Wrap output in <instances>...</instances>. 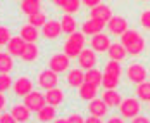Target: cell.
I'll use <instances>...</instances> for the list:
<instances>
[{
    "label": "cell",
    "instance_id": "1",
    "mask_svg": "<svg viewBox=\"0 0 150 123\" xmlns=\"http://www.w3.org/2000/svg\"><path fill=\"white\" fill-rule=\"evenodd\" d=\"M48 68H50L52 71H55L57 75H59V73H66V71H69V68H71V57L66 56L64 52L52 54L50 59H48Z\"/></svg>",
    "mask_w": 150,
    "mask_h": 123
},
{
    "label": "cell",
    "instance_id": "2",
    "mask_svg": "<svg viewBox=\"0 0 150 123\" xmlns=\"http://www.w3.org/2000/svg\"><path fill=\"white\" fill-rule=\"evenodd\" d=\"M57 83H59V75L55 71H52L50 68L48 69H42L38 73V77H36V85L42 90H45V92L54 89V87H57Z\"/></svg>",
    "mask_w": 150,
    "mask_h": 123
},
{
    "label": "cell",
    "instance_id": "3",
    "mask_svg": "<svg viewBox=\"0 0 150 123\" xmlns=\"http://www.w3.org/2000/svg\"><path fill=\"white\" fill-rule=\"evenodd\" d=\"M119 111L122 118H135L140 114L142 111V106H140V99L136 97H126L122 99L119 104Z\"/></svg>",
    "mask_w": 150,
    "mask_h": 123
},
{
    "label": "cell",
    "instance_id": "4",
    "mask_svg": "<svg viewBox=\"0 0 150 123\" xmlns=\"http://www.w3.org/2000/svg\"><path fill=\"white\" fill-rule=\"evenodd\" d=\"M147 68L143 66V64H140V62H133V64H129L128 68H126V78L129 80V82H133V83H142V82H145L147 80Z\"/></svg>",
    "mask_w": 150,
    "mask_h": 123
},
{
    "label": "cell",
    "instance_id": "5",
    "mask_svg": "<svg viewBox=\"0 0 150 123\" xmlns=\"http://www.w3.org/2000/svg\"><path fill=\"white\" fill-rule=\"evenodd\" d=\"M23 99H24V104H26V106H28L33 113L40 111V109L47 104L45 94H42L40 90H31V92L28 94V95H24Z\"/></svg>",
    "mask_w": 150,
    "mask_h": 123
},
{
    "label": "cell",
    "instance_id": "6",
    "mask_svg": "<svg viewBox=\"0 0 150 123\" xmlns=\"http://www.w3.org/2000/svg\"><path fill=\"white\" fill-rule=\"evenodd\" d=\"M12 90L17 97H24L33 90V80L30 77H17L12 83Z\"/></svg>",
    "mask_w": 150,
    "mask_h": 123
},
{
    "label": "cell",
    "instance_id": "7",
    "mask_svg": "<svg viewBox=\"0 0 150 123\" xmlns=\"http://www.w3.org/2000/svg\"><path fill=\"white\" fill-rule=\"evenodd\" d=\"M78 64H79L81 69H86V71L91 69V68H95V64H97V52L93 49H83L79 52V56H78Z\"/></svg>",
    "mask_w": 150,
    "mask_h": 123
},
{
    "label": "cell",
    "instance_id": "8",
    "mask_svg": "<svg viewBox=\"0 0 150 123\" xmlns=\"http://www.w3.org/2000/svg\"><path fill=\"white\" fill-rule=\"evenodd\" d=\"M60 33H64L62 26H60V21H55V19H48L42 28V35L47 40H57L60 36Z\"/></svg>",
    "mask_w": 150,
    "mask_h": 123
},
{
    "label": "cell",
    "instance_id": "9",
    "mask_svg": "<svg viewBox=\"0 0 150 123\" xmlns=\"http://www.w3.org/2000/svg\"><path fill=\"white\" fill-rule=\"evenodd\" d=\"M90 17L100 21V23H104V24H107V23L112 19V9H110L109 5H105V4H98L97 7L91 9Z\"/></svg>",
    "mask_w": 150,
    "mask_h": 123
},
{
    "label": "cell",
    "instance_id": "10",
    "mask_svg": "<svg viewBox=\"0 0 150 123\" xmlns=\"http://www.w3.org/2000/svg\"><path fill=\"white\" fill-rule=\"evenodd\" d=\"M109 47H110V38H109V35H105V33H97V35L91 36L90 49H93L95 52H107Z\"/></svg>",
    "mask_w": 150,
    "mask_h": 123
},
{
    "label": "cell",
    "instance_id": "11",
    "mask_svg": "<svg viewBox=\"0 0 150 123\" xmlns=\"http://www.w3.org/2000/svg\"><path fill=\"white\" fill-rule=\"evenodd\" d=\"M107 28H109V33L114 35V36H121L124 31H128V21L121 16H112V19L107 23Z\"/></svg>",
    "mask_w": 150,
    "mask_h": 123
},
{
    "label": "cell",
    "instance_id": "12",
    "mask_svg": "<svg viewBox=\"0 0 150 123\" xmlns=\"http://www.w3.org/2000/svg\"><path fill=\"white\" fill-rule=\"evenodd\" d=\"M88 113L90 116H97V118H104L105 114L109 113V106L105 104L102 99H91L88 102Z\"/></svg>",
    "mask_w": 150,
    "mask_h": 123
},
{
    "label": "cell",
    "instance_id": "13",
    "mask_svg": "<svg viewBox=\"0 0 150 123\" xmlns=\"http://www.w3.org/2000/svg\"><path fill=\"white\" fill-rule=\"evenodd\" d=\"M9 113H11L16 120H17V123L30 122V118H31V109L28 108L24 102H23V104H12Z\"/></svg>",
    "mask_w": 150,
    "mask_h": 123
},
{
    "label": "cell",
    "instance_id": "14",
    "mask_svg": "<svg viewBox=\"0 0 150 123\" xmlns=\"http://www.w3.org/2000/svg\"><path fill=\"white\" fill-rule=\"evenodd\" d=\"M7 52L12 56V57H21L23 56V50H24V47H26V42L19 36V35H16L12 36L11 40H9V44H7Z\"/></svg>",
    "mask_w": 150,
    "mask_h": 123
},
{
    "label": "cell",
    "instance_id": "15",
    "mask_svg": "<svg viewBox=\"0 0 150 123\" xmlns=\"http://www.w3.org/2000/svg\"><path fill=\"white\" fill-rule=\"evenodd\" d=\"M40 28H35L33 24L30 23H26V24H23L21 26V30H19V36L24 40V42H38V38H40Z\"/></svg>",
    "mask_w": 150,
    "mask_h": 123
},
{
    "label": "cell",
    "instance_id": "16",
    "mask_svg": "<svg viewBox=\"0 0 150 123\" xmlns=\"http://www.w3.org/2000/svg\"><path fill=\"white\" fill-rule=\"evenodd\" d=\"M38 57H40V47L36 45L35 42H26V47L23 50L21 59L24 62H35V61H38Z\"/></svg>",
    "mask_w": 150,
    "mask_h": 123
},
{
    "label": "cell",
    "instance_id": "17",
    "mask_svg": "<svg viewBox=\"0 0 150 123\" xmlns=\"http://www.w3.org/2000/svg\"><path fill=\"white\" fill-rule=\"evenodd\" d=\"M45 101H47V104H50V106H55V108L60 106V104L64 102V90L59 89V87H54V89L47 90Z\"/></svg>",
    "mask_w": 150,
    "mask_h": 123
},
{
    "label": "cell",
    "instance_id": "18",
    "mask_svg": "<svg viewBox=\"0 0 150 123\" xmlns=\"http://www.w3.org/2000/svg\"><path fill=\"white\" fill-rule=\"evenodd\" d=\"M66 82L71 89H79L81 83H85V73L81 69H69L67 71V77H66Z\"/></svg>",
    "mask_w": 150,
    "mask_h": 123
},
{
    "label": "cell",
    "instance_id": "19",
    "mask_svg": "<svg viewBox=\"0 0 150 123\" xmlns=\"http://www.w3.org/2000/svg\"><path fill=\"white\" fill-rule=\"evenodd\" d=\"M107 24H104V23H100V21H97V19H88V21H85L83 23V26H81V31L85 33V35H90V36H93V35H97V33H102V30H104Z\"/></svg>",
    "mask_w": 150,
    "mask_h": 123
},
{
    "label": "cell",
    "instance_id": "20",
    "mask_svg": "<svg viewBox=\"0 0 150 123\" xmlns=\"http://www.w3.org/2000/svg\"><path fill=\"white\" fill-rule=\"evenodd\" d=\"M55 116H57L55 106H50V104H45L40 111H36V118H38V122H42V123L54 122V120H55Z\"/></svg>",
    "mask_w": 150,
    "mask_h": 123
},
{
    "label": "cell",
    "instance_id": "21",
    "mask_svg": "<svg viewBox=\"0 0 150 123\" xmlns=\"http://www.w3.org/2000/svg\"><path fill=\"white\" fill-rule=\"evenodd\" d=\"M107 54H109V57H110L112 61H119L121 62L126 56H128V50H126V47L122 45V44H110Z\"/></svg>",
    "mask_w": 150,
    "mask_h": 123
},
{
    "label": "cell",
    "instance_id": "22",
    "mask_svg": "<svg viewBox=\"0 0 150 123\" xmlns=\"http://www.w3.org/2000/svg\"><path fill=\"white\" fill-rule=\"evenodd\" d=\"M102 101H104L105 104L109 106V108H119L121 104V94L116 90V89H112V90H105L102 94Z\"/></svg>",
    "mask_w": 150,
    "mask_h": 123
},
{
    "label": "cell",
    "instance_id": "23",
    "mask_svg": "<svg viewBox=\"0 0 150 123\" xmlns=\"http://www.w3.org/2000/svg\"><path fill=\"white\" fill-rule=\"evenodd\" d=\"M60 26H62V31H64V33L71 35V33L78 31V21L74 19L73 14H64L62 19H60Z\"/></svg>",
    "mask_w": 150,
    "mask_h": 123
},
{
    "label": "cell",
    "instance_id": "24",
    "mask_svg": "<svg viewBox=\"0 0 150 123\" xmlns=\"http://www.w3.org/2000/svg\"><path fill=\"white\" fill-rule=\"evenodd\" d=\"M97 97V87L95 85H91V83H81V87H79V99L81 101H91V99H95Z\"/></svg>",
    "mask_w": 150,
    "mask_h": 123
},
{
    "label": "cell",
    "instance_id": "25",
    "mask_svg": "<svg viewBox=\"0 0 150 123\" xmlns=\"http://www.w3.org/2000/svg\"><path fill=\"white\" fill-rule=\"evenodd\" d=\"M14 69V57L9 52H0V73H11Z\"/></svg>",
    "mask_w": 150,
    "mask_h": 123
},
{
    "label": "cell",
    "instance_id": "26",
    "mask_svg": "<svg viewBox=\"0 0 150 123\" xmlns=\"http://www.w3.org/2000/svg\"><path fill=\"white\" fill-rule=\"evenodd\" d=\"M102 78H104L102 71H100V69H95V68H91V69H88V71L85 73V82L95 85V87H100V85H102Z\"/></svg>",
    "mask_w": 150,
    "mask_h": 123
},
{
    "label": "cell",
    "instance_id": "27",
    "mask_svg": "<svg viewBox=\"0 0 150 123\" xmlns=\"http://www.w3.org/2000/svg\"><path fill=\"white\" fill-rule=\"evenodd\" d=\"M136 97L143 102H150V82H142L136 85Z\"/></svg>",
    "mask_w": 150,
    "mask_h": 123
},
{
    "label": "cell",
    "instance_id": "28",
    "mask_svg": "<svg viewBox=\"0 0 150 123\" xmlns=\"http://www.w3.org/2000/svg\"><path fill=\"white\" fill-rule=\"evenodd\" d=\"M126 50H128V54H129V56H140V54L145 50V40L142 38V35L136 38L135 42H131L129 45L126 47Z\"/></svg>",
    "mask_w": 150,
    "mask_h": 123
},
{
    "label": "cell",
    "instance_id": "29",
    "mask_svg": "<svg viewBox=\"0 0 150 123\" xmlns=\"http://www.w3.org/2000/svg\"><path fill=\"white\" fill-rule=\"evenodd\" d=\"M19 7H21L23 14L31 16V14H35V12L40 11V2H35V0H21V5Z\"/></svg>",
    "mask_w": 150,
    "mask_h": 123
},
{
    "label": "cell",
    "instance_id": "30",
    "mask_svg": "<svg viewBox=\"0 0 150 123\" xmlns=\"http://www.w3.org/2000/svg\"><path fill=\"white\" fill-rule=\"evenodd\" d=\"M47 21V14L43 12V11H38V12H35V14L28 16V23L30 24H33L35 28H43V24H45Z\"/></svg>",
    "mask_w": 150,
    "mask_h": 123
},
{
    "label": "cell",
    "instance_id": "31",
    "mask_svg": "<svg viewBox=\"0 0 150 123\" xmlns=\"http://www.w3.org/2000/svg\"><path fill=\"white\" fill-rule=\"evenodd\" d=\"M83 49H85V47L78 45V44H73V42H69V40H66V42H64V54H66V56H69L71 59L78 57V56H79V52H81Z\"/></svg>",
    "mask_w": 150,
    "mask_h": 123
},
{
    "label": "cell",
    "instance_id": "32",
    "mask_svg": "<svg viewBox=\"0 0 150 123\" xmlns=\"http://www.w3.org/2000/svg\"><path fill=\"white\" fill-rule=\"evenodd\" d=\"M119 85V77H114V75H109V73H104V78H102V87L105 90H112Z\"/></svg>",
    "mask_w": 150,
    "mask_h": 123
},
{
    "label": "cell",
    "instance_id": "33",
    "mask_svg": "<svg viewBox=\"0 0 150 123\" xmlns=\"http://www.w3.org/2000/svg\"><path fill=\"white\" fill-rule=\"evenodd\" d=\"M79 5H81V0H66L60 9H62L66 14H76V12L79 11Z\"/></svg>",
    "mask_w": 150,
    "mask_h": 123
},
{
    "label": "cell",
    "instance_id": "34",
    "mask_svg": "<svg viewBox=\"0 0 150 123\" xmlns=\"http://www.w3.org/2000/svg\"><path fill=\"white\" fill-rule=\"evenodd\" d=\"M12 83H14V80L11 78L9 73H0V92L5 94L7 90H11L12 89Z\"/></svg>",
    "mask_w": 150,
    "mask_h": 123
},
{
    "label": "cell",
    "instance_id": "35",
    "mask_svg": "<svg viewBox=\"0 0 150 123\" xmlns=\"http://www.w3.org/2000/svg\"><path fill=\"white\" fill-rule=\"evenodd\" d=\"M138 36H140V33H138L136 30H128V31H124V33L121 35V44H122L124 47H128L131 42H135Z\"/></svg>",
    "mask_w": 150,
    "mask_h": 123
},
{
    "label": "cell",
    "instance_id": "36",
    "mask_svg": "<svg viewBox=\"0 0 150 123\" xmlns=\"http://www.w3.org/2000/svg\"><path fill=\"white\" fill-rule=\"evenodd\" d=\"M105 73H109V75H114V77H121V73H122V68H121L119 61H110L105 64Z\"/></svg>",
    "mask_w": 150,
    "mask_h": 123
},
{
    "label": "cell",
    "instance_id": "37",
    "mask_svg": "<svg viewBox=\"0 0 150 123\" xmlns=\"http://www.w3.org/2000/svg\"><path fill=\"white\" fill-rule=\"evenodd\" d=\"M12 38V33H11V28L9 26H4V24H0V45L5 47L9 44V40Z\"/></svg>",
    "mask_w": 150,
    "mask_h": 123
},
{
    "label": "cell",
    "instance_id": "38",
    "mask_svg": "<svg viewBox=\"0 0 150 123\" xmlns=\"http://www.w3.org/2000/svg\"><path fill=\"white\" fill-rule=\"evenodd\" d=\"M140 24L145 28V30H150V11H143L140 14Z\"/></svg>",
    "mask_w": 150,
    "mask_h": 123
},
{
    "label": "cell",
    "instance_id": "39",
    "mask_svg": "<svg viewBox=\"0 0 150 123\" xmlns=\"http://www.w3.org/2000/svg\"><path fill=\"white\" fill-rule=\"evenodd\" d=\"M0 123H17V120L11 113H0Z\"/></svg>",
    "mask_w": 150,
    "mask_h": 123
},
{
    "label": "cell",
    "instance_id": "40",
    "mask_svg": "<svg viewBox=\"0 0 150 123\" xmlns=\"http://www.w3.org/2000/svg\"><path fill=\"white\" fill-rule=\"evenodd\" d=\"M67 120H69V123H85V118H83L81 114H78V113L69 114V116H67Z\"/></svg>",
    "mask_w": 150,
    "mask_h": 123
},
{
    "label": "cell",
    "instance_id": "41",
    "mask_svg": "<svg viewBox=\"0 0 150 123\" xmlns=\"http://www.w3.org/2000/svg\"><path fill=\"white\" fill-rule=\"evenodd\" d=\"M131 123H150L149 116H143V114H138L135 118H131Z\"/></svg>",
    "mask_w": 150,
    "mask_h": 123
},
{
    "label": "cell",
    "instance_id": "42",
    "mask_svg": "<svg viewBox=\"0 0 150 123\" xmlns=\"http://www.w3.org/2000/svg\"><path fill=\"white\" fill-rule=\"evenodd\" d=\"M83 4H85L86 7H90V9H93V7H97L98 4H102V0H85Z\"/></svg>",
    "mask_w": 150,
    "mask_h": 123
},
{
    "label": "cell",
    "instance_id": "43",
    "mask_svg": "<svg viewBox=\"0 0 150 123\" xmlns=\"http://www.w3.org/2000/svg\"><path fill=\"white\" fill-rule=\"evenodd\" d=\"M5 106H7V97H5L4 94L0 92V113L5 109Z\"/></svg>",
    "mask_w": 150,
    "mask_h": 123
},
{
    "label": "cell",
    "instance_id": "44",
    "mask_svg": "<svg viewBox=\"0 0 150 123\" xmlns=\"http://www.w3.org/2000/svg\"><path fill=\"white\" fill-rule=\"evenodd\" d=\"M85 123H104V122H102V118H97V116H88V118L85 120Z\"/></svg>",
    "mask_w": 150,
    "mask_h": 123
},
{
    "label": "cell",
    "instance_id": "45",
    "mask_svg": "<svg viewBox=\"0 0 150 123\" xmlns=\"http://www.w3.org/2000/svg\"><path fill=\"white\" fill-rule=\"evenodd\" d=\"M105 123H124V122H122V118H119V116H110Z\"/></svg>",
    "mask_w": 150,
    "mask_h": 123
},
{
    "label": "cell",
    "instance_id": "46",
    "mask_svg": "<svg viewBox=\"0 0 150 123\" xmlns=\"http://www.w3.org/2000/svg\"><path fill=\"white\" fill-rule=\"evenodd\" d=\"M52 123H69V120L67 118H55Z\"/></svg>",
    "mask_w": 150,
    "mask_h": 123
},
{
    "label": "cell",
    "instance_id": "47",
    "mask_svg": "<svg viewBox=\"0 0 150 123\" xmlns=\"http://www.w3.org/2000/svg\"><path fill=\"white\" fill-rule=\"evenodd\" d=\"M64 2H66V0H52V4H54V5H57V7H62V5H64Z\"/></svg>",
    "mask_w": 150,
    "mask_h": 123
},
{
    "label": "cell",
    "instance_id": "48",
    "mask_svg": "<svg viewBox=\"0 0 150 123\" xmlns=\"http://www.w3.org/2000/svg\"><path fill=\"white\" fill-rule=\"evenodd\" d=\"M35 2H42V0H35Z\"/></svg>",
    "mask_w": 150,
    "mask_h": 123
},
{
    "label": "cell",
    "instance_id": "49",
    "mask_svg": "<svg viewBox=\"0 0 150 123\" xmlns=\"http://www.w3.org/2000/svg\"><path fill=\"white\" fill-rule=\"evenodd\" d=\"M23 123H28V122H23Z\"/></svg>",
    "mask_w": 150,
    "mask_h": 123
},
{
    "label": "cell",
    "instance_id": "50",
    "mask_svg": "<svg viewBox=\"0 0 150 123\" xmlns=\"http://www.w3.org/2000/svg\"><path fill=\"white\" fill-rule=\"evenodd\" d=\"M81 2H85V0H81Z\"/></svg>",
    "mask_w": 150,
    "mask_h": 123
},
{
    "label": "cell",
    "instance_id": "51",
    "mask_svg": "<svg viewBox=\"0 0 150 123\" xmlns=\"http://www.w3.org/2000/svg\"><path fill=\"white\" fill-rule=\"evenodd\" d=\"M0 47H2V45H0ZM0 52H2V50H0Z\"/></svg>",
    "mask_w": 150,
    "mask_h": 123
},
{
    "label": "cell",
    "instance_id": "52",
    "mask_svg": "<svg viewBox=\"0 0 150 123\" xmlns=\"http://www.w3.org/2000/svg\"><path fill=\"white\" fill-rule=\"evenodd\" d=\"M143 2H145V0H143Z\"/></svg>",
    "mask_w": 150,
    "mask_h": 123
}]
</instances>
